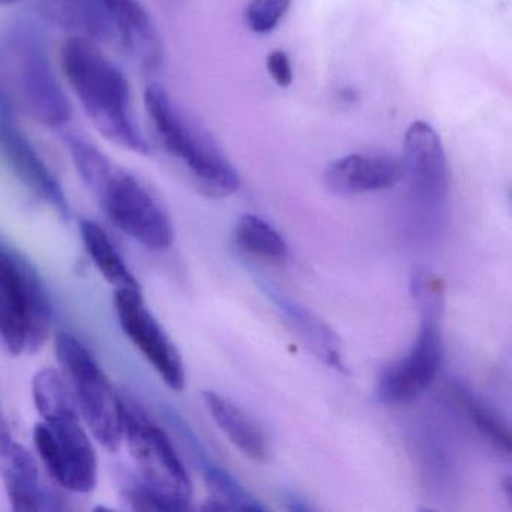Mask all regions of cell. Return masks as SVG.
<instances>
[{
    "label": "cell",
    "instance_id": "cell-1",
    "mask_svg": "<svg viewBox=\"0 0 512 512\" xmlns=\"http://www.w3.org/2000/svg\"><path fill=\"white\" fill-rule=\"evenodd\" d=\"M65 143L80 179L106 217L148 250H167L173 242L172 220L157 194L83 137L70 134Z\"/></svg>",
    "mask_w": 512,
    "mask_h": 512
},
{
    "label": "cell",
    "instance_id": "cell-2",
    "mask_svg": "<svg viewBox=\"0 0 512 512\" xmlns=\"http://www.w3.org/2000/svg\"><path fill=\"white\" fill-rule=\"evenodd\" d=\"M61 68L86 116L104 139L139 155H151L131 101L125 74L98 47L97 41L74 35L61 49Z\"/></svg>",
    "mask_w": 512,
    "mask_h": 512
},
{
    "label": "cell",
    "instance_id": "cell-3",
    "mask_svg": "<svg viewBox=\"0 0 512 512\" xmlns=\"http://www.w3.org/2000/svg\"><path fill=\"white\" fill-rule=\"evenodd\" d=\"M0 92L8 106L38 124L62 128L71 119V103L56 76L43 31L16 20L0 32Z\"/></svg>",
    "mask_w": 512,
    "mask_h": 512
},
{
    "label": "cell",
    "instance_id": "cell-4",
    "mask_svg": "<svg viewBox=\"0 0 512 512\" xmlns=\"http://www.w3.org/2000/svg\"><path fill=\"white\" fill-rule=\"evenodd\" d=\"M145 109L155 145L181 167L203 196L224 199L239 190L238 172L214 137L182 110L163 86H148Z\"/></svg>",
    "mask_w": 512,
    "mask_h": 512
},
{
    "label": "cell",
    "instance_id": "cell-5",
    "mask_svg": "<svg viewBox=\"0 0 512 512\" xmlns=\"http://www.w3.org/2000/svg\"><path fill=\"white\" fill-rule=\"evenodd\" d=\"M124 440L134 470L122 497L139 511H184L193 497L190 475L167 434L134 404H125Z\"/></svg>",
    "mask_w": 512,
    "mask_h": 512
},
{
    "label": "cell",
    "instance_id": "cell-6",
    "mask_svg": "<svg viewBox=\"0 0 512 512\" xmlns=\"http://www.w3.org/2000/svg\"><path fill=\"white\" fill-rule=\"evenodd\" d=\"M34 401L43 418L34 428L35 448L50 478L73 493H91L98 479L97 452L71 389L62 382L44 383Z\"/></svg>",
    "mask_w": 512,
    "mask_h": 512
},
{
    "label": "cell",
    "instance_id": "cell-7",
    "mask_svg": "<svg viewBox=\"0 0 512 512\" xmlns=\"http://www.w3.org/2000/svg\"><path fill=\"white\" fill-rule=\"evenodd\" d=\"M52 328V307L37 269L0 239V343L11 355L34 353Z\"/></svg>",
    "mask_w": 512,
    "mask_h": 512
},
{
    "label": "cell",
    "instance_id": "cell-8",
    "mask_svg": "<svg viewBox=\"0 0 512 512\" xmlns=\"http://www.w3.org/2000/svg\"><path fill=\"white\" fill-rule=\"evenodd\" d=\"M412 287L422 314L418 338L403 359L382 371L376 385L377 400L389 406L412 403L421 397L443 362L442 284L433 275L418 272Z\"/></svg>",
    "mask_w": 512,
    "mask_h": 512
},
{
    "label": "cell",
    "instance_id": "cell-9",
    "mask_svg": "<svg viewBox=\"0 0 512 512\" xmlns=\"http://www.w3.org/2000/svg\"><path fill=\"white\" fill-rule=\"evenodd\" d=\"M55 347L83 422L104 448L116 451L124 442V401L92 353L76 337L61 332Z\"/></svg>",
    "mask_w": 512,
    "mask_h": 512
},
{
    "label": "cell",
    "instance_id": "cell-10",
    "mask_svg": "<svg viewBox=\"0 0 512 512\" xmlns=\"http://www.w3.org/2000/svg\"><path fill=\"white\" fill-rule=\"evenodd\" d=\"M113 304L128 340L170 389L182 391L187 377L181 353L145 304L142 289L115 290Z\"/></svg>",
    "mask_w": 512,
    "mask_h": 512
},
{
    "label": "cell",
    "instance_id": "cell-11",
    "mask_svg": "<svg viewBox=\"0 0 512 512\" xmlns=\"http://www.w3.org/2000/svg\"><path fill=\"white\" fill-rule=\"evenodd\" d=\"M401 163L413 199L425 208H440L448 196L449 167L439 134L430 124L416 121L407 128Z\"/></svg>",
    "mask_w": 512,
    "mask_h": 512
},
{
    "label": "cell",
    "instance_id": "cell-12",
    "mask_svg": "<svg viewBox=\"0 0 512 512\" xmlns=\"http://www.w3.org/2000/svg\"><path fill=\"white\" fill-rule=\"evenodd\" d=\"M0 158L23 187L49 205L62 220H70L71 208L62 185L31 140L13 121V113L0 110Z\"/></svg>",
    "mask_w": 512,
    "mask_h": 512
},
{
    "label": "cell",
    "instance_id": "cell-13",
    "mask_svg": "<svg viewBox=\"0 0 512 512\" xmlns=\"http://www.w3.org/2000/svg\"><path fill=\"white\" fill-rule=\"evenodd\" d=\"M0 478L11 506L16 511L64 509L59 497L47 488L31 452L17 442L10 424L0 410Z\"/></svg>",
    "mask_w": 512,
    "mask_h": 512
},
{
    "label": "cell",
    "instance_id": "cell-14",
    "mask_svg": "<svg viewBox=\"0 0 512 512\" xmlns=\"http://www.w3.org/2000/svg\"><path fill=\"white\" fill-rule=\"evenodd\" d=\"M403 181L401 158L383 152L352 154L326 167L323 184L335 196H358L389 190Z\"/></svg>",
    "mask_w": 512,
    "mask_h": 512
},
{
    "label": "cell",
    "instance_id": "cell-15",
    "mask_svg": "<svg viewBox=\"0 0 512 512\" xmlns=\"http://www.w3.org/2000/svg\"><path fill=\"white\" fill-rule=\"evenodd\" d=\"M112 22L115 35L125 49L146 70L163 64V41L160 32L140 0H97Z\"/></svg>",
    "mask_w": 512,
    "mask_h": 512
},
{
    "label": "cell",
    "instance_id": "cell-16",
    "mask_svg": "<svg viewBox=\"0 0 512 512\" xmlns=\"http://www.w3.org/2000/svg\"><path fill=\"white\" fill-rule=\"evenodd\" d=\"M262 290L320 359H323L329 367L346 373V365L341 355L340 338L319 316L272 287V284L262 283Z\"/></svg>",
    "mask_w": 512,
    "mask_h": 512
},
{
    "label": "cell",
    "instance_id": "cell-17",
    "mask_svg": "<svg viewBox=\"0 0 512 512\" xmlns=\"http://www.w3.org/2000/svg\"><path fill=\"white\" fill-rule=\"evenodd\" d=\"M203 401L212 419L229 442L250 460L263 463L269 457L268 439L259 425L248 418L233 401L214 391L203 392Z\"/></svg>",
    "mask_w": 512,
    "mask_h": 512
},
{
    "label": "cell",
    "instance_id": "cell-18",
    "mask_svg": "<svg viewBox=\"0 0 512 512\" xmlns=\"http://www.w3.org/2000/svg\"><path fill=\"white\" fill-rule=\"evenodd\" d=\"M80 235L89 257L107 283L112 284L116 290L140 289L139 281L131 274L127 263L100 224L83 220L80 223Z\"/></svg>",
    "mask_w": 512,
    "mask_h": 512
},
{
    "label": "cell",
    "instance_id": "cell-19",
    "mask_svg": "<svg viewBox=\"0 0 512 512\" xmlns=\"http://www.w3.org/2000/svg\"><path fill=\"white\" fill-rule=\"evenodd\" d=\"M233 239L239 250L271 265H281L289 257V245L283 235L257 215H242L236 223Z\"/></svg>",
    "mask_w": 512,
    "mask_h": 512
},
{
    "label": "cell",
    "instance_id": "cell-20",
    "mask_svg": "<svg viewBox=\"0 0 512 512\" xmlns=\"http://www.w3.org/2000/svg\"><path fill=\"white\" fill-rule=\"evenodd\" d=\"M44 7L53 20L79 32V37L95 41L115 35L112 22L97 0H44Z\"/></svg>",
    "mask_w": 512,
    "mask_h": 512
},
{
    "label": "cell",
    "instance_id": "cell-21",
    "mask_svg": "<svg viewBox=\"0 0 512 512\" xmlns=\"http://www.w3.org/2000/svg\"><path fill=\"white\" fill-rule=\"evenodd\" d=\"M206 484L212 493L211 509H241V511H265V505L254 497L244 485L239 484L235 476L226 469L211 463L208 458L202 460Z\"/></svg>",
    "mask_w": 512,
    "mask_h": 512
},
{
    "label": "cell",
    "instance_id": "cell-22",
    "mask_svg": "<svg viewBox=\"0 0 512 512\" xmlns=\"http://www.w3.org/2000/svg\"><path fill=\"white\" fill-rule=\"evenodd\" d=\"M449 395L460 407L461 412L469 419L470 424L499 451L509 454L511 451V436L508 427L502 419L497 418L484 403L473 397L466 388L461 385L449 386Z\"/></svg>",
    "mask_w": 512,
    "mask_h": 512
},
{
    "label": "cell",
    "instance_id": "cell-23",
    "mask_svg": "<svg viewBox=\"0 0 512 512\" xmlns=\"http://www.w3.org/2000/svg\"><path fill=\"white\" fill-rule=\"evenodd\" d=\"M290 7L292 0H250L245 8V25L254 34H269L280 25Z\"/></svg>",
    "mask_w": 512,
    "mask_h": 512
},
{
    "label": "cell",
    "instance_id": "cell-24",
    "mask_svg": "<svg viewBox=\"0 0 512 512\" xmlns=\"http://www.w3.org/2000/svg\"><path fill=\"white\" fill-rule=\"evenodd\" d=\"M266 70L271 79L277 83L278 88H289L293 83V70L289 55L281 50L269 53L266 59Z\"/></svg>",
    "mask_w": 512,
    "mask_h": 512
},
{
    "label": "cell",
    "instance_id": "cell-25",
    "mask_svg": "<svg viewBox=\"0 0 512 512\" xmlns=\"http://www.w3.org/2000/svg\"><path fill=\"white\" fill-rule=\"evenodd\" d=\"M22 0H0V7H11V5L19 4Z\"/></svg>",
    "mask_w": 512,
    "mask_h": 512
}]
</instances>
